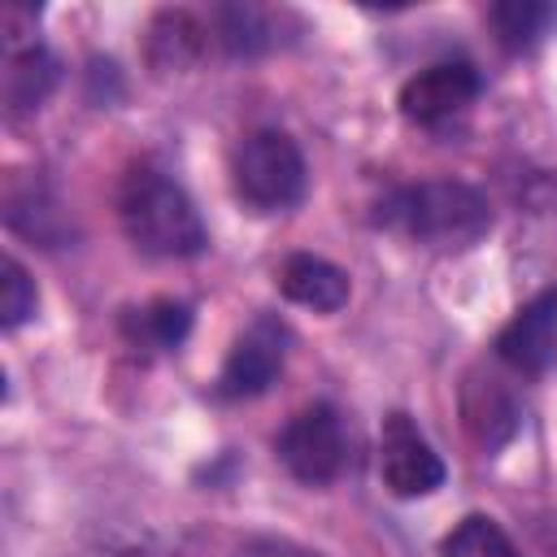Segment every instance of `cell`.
Masks as SVG:
<instances>
[{
  "label": "cell",
  "mask_w": 557,
  "mask_h": 557,
  "mask_svg": "<svg viewBox=\"0 0 557 557\" xmlns=\"http://www.w3.org/2000/svg\"><path fill=\"white\" fill-rule=\"evenodd\" d=\"M374 226L422 248L461 252L487 235L492 209L487 196L461 178H422L383 191V200L374 205Z\"/></svg>",
  "instance_id": "obj_1"
},
{
  "label": "cell",
  "mask_w": 557,
  "mask_h": 557,
  "mask_svg": "<svg viewBox=\"0 0 557 557\" xmlns=\"http://www.w3.org/2000/svg\"><path fill=\"white\" fill-rule=\"evenodd\" d=\"M117 218H122L126 239L148 257H165V261L196 257L209 244L191 196L170 174H161L157 165H135L122 178Z\"/></svg>",
  "instance_id": "obj_2"
},
{
  "label": "cell",
  "mask_w": 557,
  "mask_h": 557,
  "mask_svg": "<svg viewBox=\"0 0 557 557\" xmlns=\"http://www.w3.org/2000/svg\"><path fill=\"white\" fill-rule=\"evenodd\" d=\"M235 196L257 213H283L305 196V157L287 131H252L231 152Z\"/></svg>",
  "instance_id": "obj_3"
},
{
  "label": "cell",
  "mask_w": 557,
  "mask_h": 557,
  "mask_svg": "<svg viewBox=\"0 0 557 557\" xmlns=\"http://www.w3.org/2000/svg\"><path fill=\"white\" fill-rule=\"evenodd\" d=\"M274 453H278V461L287 466L292 479H300L309 487L335 483L348 466V435H344L339 413L331 405H305L278 431Z\"/></svg>",
  "instance_id": "obj_4"
},
{
  "label": "cell",
  "mask_w": 557,
  "mask_h": 557,
  "mask_svg": "<svg viewBox=\"0 0 557 557\" xmlns=\"http://www.w3.org/2000/svg\"><path fill=\"white\" fill-rule=\"evenodd\" d=\"M283 357H287V326H283L278 318L261 313V318H252V322L239 331V339L231 344V352H226V361H222V370H218L213 392H218L222 400L261 396V392L278 379Z\"/></svg>",
  "instance_id": "obj_5"
},
{
  "label": "cell",
  "mask_w": 557,
  "mask_h": 557,
  "mask_svg": "<svg viewBox=\"0 0 557 557\" xmlns=\"http://www.w3.org/2000/svg\"><path fill=\"white\" fill-rule=\"evenodd\" d=\"M379 474L396 496H426L444 483V461L409 413H387L379 435Z\"/></svg>",
  "instance_id": "obj_6"
},
{
  "label": "cell",
  "mask_w": 557,
  "mask_h": 557,
  "mask_svg": "<svg viewBox=\"0 0 557 557\" xmlns=\"http://www.w3.org/2000/svg\"><path fill=\"white\" fill-rule=\"evenodd\" d=\"M479 70L466 61H435L405 78L400 87V113L418 126H440L457 113H466L479 100Z\"/></svg>",
  "instance_id": "obj_7"
},
{
  "label": "cell",
  "mask_w": 557,
  "mask_h": 557,
  "mask_svg": "<svg viewBox=\"0 0 557 557\" xmlns=\"http://www.w3.org/2000/svg\"><path fill=\"white\" fill-rule=\"evenodd\" d=\"M496 357L522 374H544L557 361V287L535 292L496 335Z\"/></svg>",
  "instance_id": "obj_8"
},
{
  "label": "cell",
  "mask_w": 557,
  "mask_h": 557,
  "mask_svg": "<svg viewBox=\"0 0 557 557\" xmlns=\"http://www.w3.org/2000/svg\"><path fill=\"white\" fill-rule=\"evenodd\" d=\"M283 22H296V13L270 9V4H248V0L213 4V9H209L213 44L226 48L231 57H257V52L283 48V44H287Z\"/></svg>",
  "instance_id": "obj_9"
},
{
  "label": "cell",
  "mask_w": 557,
  "mask_h": 557,
  "mask_svg": "<svg viewBox=\"0 0 557 557\" xmlns=\"http://www.w3.org/2000/svg\"><path fill=\"white\" fill-rule=\"evenodd\" d=\"M209 44H213L209 17H196L191 9H157L144 30V52L157 74L196 65L209 52Z\"/></svg>",
  "instance_id": "obj_10"
},
{
  "label": "cell",
  "mask_w": 557,
  "mask_h": 557,
  "mask_svg": "<svg viewBox=\"0 0 557 557\" xmlns=\"http://www.w3.org/2000/svg\"><path fill=\"white\" fill-rule=\"evenodd\" d=\"M278 292L313 313H335L348 300V274L313 252H292L278 265Z\"/></svg>",
  "instance_id": "obj_11"
},
{
  "label": "cell",
  "mask_w": 557,
  "mask_h": 557,
  "mask_svg": "<svg viewBox=\"0 0 557 557\" xmlns=\"http://www.w3.org/2000/svg\"><path fill=\"white\" fill-rule=\"evenodd\" d=\"M461 418L470 426V435L483 444V448H500L513 440L518 431V405L509 396L505 383H496L492 374H470L466 387H461Z\"/></svg>",
  "instance_id": "obj_12"
},
{
  "label": "cell",
  "mask_w": 557,
  "mask_h": 557,
  "mask_svg": "<svg viewBox=\"0 0 557 557\" xmlns=\"http://www.w3.org/2000/svg\"><path fill=\"white\" fill-rule=\"evenodd\" d=\"M52 87H57V57L44 44L4 48V109L9 113L39 109Z\"/></svg>",
  "instance_id": "obj_13"
},
{
  "label": "cell",
  "mask_w": 557,
  "mask_h": 557,
  "mask_svg": "<svg viewBox=\"0 0 557 557\" xmlns=\"http://www.w3.org/2000/svg\"><path fill=\"white\" fill-rule=\"evenodd\" d=\"M126 339L139 344V348H152V352H170L187 339L191 331V309L183 300H170V296H157L139 309L126 313Z\"/></svg>",
  "instance_id": "obj_14"
},
{
  "label": "cell",
  "mask_w": 557,
  "mask_h": 557,
  "mask_svg": "<svg viewBox=\"0 0 557 557\" xmlns=\"http://www.w3.org/2000/svg\"><path fill=\"white\" fill-rule=\"evenodd\" d=\"M487 22L509 52H522L535 39H544V30L557 22V9L544 0H500L487 9Z\"/></svg>",
  "instance_id": "obj_15"
},
{
  "label": "cell",
  "mask_w": 557,
  "mask_h": 557,
  "mask_svg": "<svg viewBox=\"0 0 557 557\" xmlns=\"http://www.w3.org/2000/svg\"><path fill=\"white\" fill-rule=\"evenodd\" d=\"M440 557H522V553L487 513H470L440 540Z\"/></svg>",
  "instance_id": "obj_16"
},
{
  "label": "cell",
  "mask_w": 557,
  "mask_h": 557,
  "mask_svg": "<svg viewBox=\"0 0 557 557\" xmlns=\"http://www.w3.org/2000/svg\"><path fill=\"white\" fill-rule=\"evenodd\" d=\"M35 283H30V274L22 270V261H13V257H4V278H0V322H4V331H13V326H22L30 313H35Z\"/></svg>",
  "instance_id": "obj_17"
},
{
  "label": "cell",
  "mask_w": 557,
  "mask_h": 557,
  "mask_svg": "<svg viewBox=\"0 0 557 557\" xmlns=\"http://www.w3.org/2000/svg\"><path fill=\"white\" fill-rule=\"evenodd\" d=\"M239 557H318V553H309V548H300V544H292V540L257 535V540H248V544L239 548Z\"/></svg>",
  "instance_id": "obj_18"
}]
</instances>
